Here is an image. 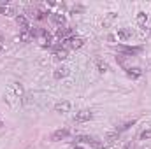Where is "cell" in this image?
Here are the masks:
<instances>
[{"label": "cell", "mask_w": 151, "mask_h": 149, "mask_svg": "<svg viewBox=\"0 0 151 149\" xmlns=\"http://www.w3.org/2000/svg\"><path fill=\"white\" fill-rule=\"evenodd\" d=\"M30 14H32L35 19L42 21V19H46V14H47V12H44V11H39V9H30Z\"/></svg>", "instance_id": "9a60e30c"}, {"label": "cell", "mask_w": 151, "mask_h": 149, "mask_svg": "<svg viewBox=\"0 0 151 149\" xmlns=\"http://www.w3.org/2000/svg\"><path fill=\"white\" fill-rule=\"evenodd\" d=\"M53 56H55V60L63 62V60H67L69 53H67V49H63V47H56V49H55V53H53Z\"/></svg>", "instance_id": "30bf717a"}, {"label": "cell", "mask_w": 151, "mask_h": 149, "mask_svg": "<svg viewBox=\"0 0 151 149\" xmlns=\"http://www.w3.org/2000/svg\"><path fill=\"white\" fill-rule=\"evenodd\" d=\"M16 25L21 28V32H23V30H30L28 19H27V16H23V14H18V16H16Z\"/></svg>", "instance_id": "9c48e42d"}, {"label": "cell", "mask_w": 151, "mask_h": 149, "mask_svg": "<svg viewBox=\"0 0 151 149\" xmlns=\"http://www.w3.org/2000/svg\"><path fill=\"white\" fill-rule=\"evenodd\" d=\"M67 74H69V67L62 65V67L55 69V72H53V77H55V79H63V77H65Z\"/></svg>", "instance_id": "8fae6325"}, {"label": "cell", "mask_w": 151, "mask_h": 149, "mask_svg": "<svg viewBox=\"0 0 151 149\" xmlns=\"http://www.w3.org/2000/svg\"><path fill=\"white\" fill-rule=\"evenodd\" d=\"M55 111L60 112V114H65V112L70 111V102L69 100H62L58 104H55Z\"/></svg>", "instance_id": "52a82bcc"}, {"label": "cell", "mask_w": 151, "mask_h": 149, "mask_svg": "<svg viewBox=\"0 0 151 149\" xmlns=\"http://www.w3.org/2000/svg\"><path fill=\"white\" fill-rule=\"evenodd\" d=\"M51 39H53L51 34H49L47 30H44L42 35L39 37V46H40V47H49V46H51Z\"/></svg>", "instance_id": "5b68a950"}, {"label": "cell", "mask_w": 151, "mask_h": 149, "mask_svg": "<svg viewBox=\"0 0 151 149\" xmlns=\"http://www.w3.org/2000/svg\"><path fill=\"white\" fill-rule=\"evenodd\" d=\"M2 126H4V125H2V121H0V128H2Z\"/></svg>", "instance_id": "cb8c5ba5"}, {"label": "cell", "mask_w": 151, "mask_h": 149, "mask_svg": "<svg viewBox=\"0 0 151 149\" xmlns=\"http://www.w3.org/2000/svg\"><path fill=\"white\" fill-rule=\"evenodd\" d=\"M148 139H151V130H144L141 133V140H148Z\"/></svg>", "instance_id": "ffe728a7"}, {"label": "cell", "mask_w": 151, "mask_h": 149, "mask_svg": "<svg viewBox=\"0 0 151 149\" xmlns=\"http://www.w3.org/2000/svg\"><path fill=\"white\" fill-rule=\"evenodd\" d=\"M76 140H77V142H81V144H88V146H91L93 149H102V148H104V144H102V142H99L95 137H90V135H77V137H76Z\"/></svg>", "instance_id": "6da1fadb"}, {"label": "cell", "mask_w": 151, "mask_h": 149, "mask_svg": "<svg viewBox=\"0 0 151 149\" xmlns=\"http://www.w3.org/2000/svg\"><path fill=\"white\" fill-rule=\"evenodd\" d=\"M91 117H93V112L88 111V109H83V111L76 112L74 121H77V123H84V121H90Z\"/></svg>", "instance_id": "3957f363"}, {"label": "cell", "mask_w": 151, "mask_h": 149, "mask_svg": "<svg viewBox=\"0 0 151 149\" xmlns=\"http://www.w3.org/2000/svg\"><path fill=\"white\" fill-rule=\"evenodd\" d=\"M123 149H135V144H134V142L130 140V142H127V144L123 146Z\"/></svg>", "instance_id": "7402d4cb"}, {"label": "cell", "mask_w": 151, "mask_h": 149, "mask_svg": "<svg viewBox=\"0 0 151 149\" xmlns=\"http://www.w3.org/2000/svg\"><path fill=\"white\" fill-rule=\"evenodd\" d=\"M127 75H128V77H132V79H137V77H141V75H142V70H141L139 67H134V69L130 67V69H127Z\"/></svg>", "instance_id": "5bb4252c"}, {"label": "cell", "mask_w": 151, "mask_h": 149, "mask_svg": "<svg viewBox=\"0 0 151 149\" xmlns=\"http://www.w3.org/2000/svg\"><path fill=\"white\" fill-rule=\"evenodd\" d=\"M97 69H99V72H107L109 70V65L106 63V62H102V60H97Z\"/></svg>", "instance_id": "e0dca14e"}, {"label": "cell", "mask_w": 151, "mask_h": 149, "mask_svg": "<svg viewBox=\"0 0 151 149\" xmlns=\"http://www.w3.org/2000/svg\"><path fill=\"white\" fill-rule=\"evenodd\" d=\"M69 130L67 128H58V130H55L53 133H51V137H49V140L51 142H58V140H63V139H67L69 137Z\"/></svg>", "instance_id": "7a4b0ae2"}, {"label": "cell", "mask_w": 151, "mask_h": 149, "mask_svg": "<svg viewBox=\"0 0 151 149\" xmlns=\"http://www.w3.org/2000/svg\"><path fill=\"white\" fill-rule=\"evenodd\" d=\"M118 39H121V40L132 39V30H130V28H119V30H118Z\"/></svg>", "instance_id": "7c38bea8"}, {"label": "cell", "mask_w": 151, "mask_h": 149, "mask_svg": "<svg viewBox=\"0 0 151 149\" xmlns=\"http://www.w3.org/2000/svg\"><path fill=\"white\" fill-rule=\"evenodd\" d=\"M32 39V34H30V30H23L21 34H19V40L21 42H28Z\"/></svg>", "instance_id": "d6986e66"}, {"label": "cell", "mask_w": 151, "mask_h": 149, "mask_svg": "<svg viewBox=\"0 0 151 149\" xmlns=\"http://www.w3.org/2000/svg\"><path fill=\"white\" fill-rule=\"evenodd\" d=\"M150 34H151V30H150Z\"/></svg>", "instance_id": "4316f807"}, {"label": "cell", "mask_w": 151, "mask_h": 149, "mask_svg": "<svg viewBox=\"0 0 151 149\" xmlns=\"http://www.w3.org/2000/svg\"><path fill=\"white\" fill-rule=\"evenodd\" d=\"M56 37L60 39V40H65V39L72 37V28H67V27L58 28V30H56Z\"/></svg>", "instance_id": "ba28073f"}, {"label": "cell", "mask_w": 151, "mask_h": 149, "mask_svg": "<svg viewBox=\"0 0 151 149\" xmlns=\"http://www.w3.org/2000/svg\"><path fill=\"white\" fill-rule=\"evenodd\" d=\"M14 91H16V95H23V86L19 82H14Z\"/></svg>", "instance_id": "44dd1931"}, {"label": "cell", "mask_w": 151, "mask_h": 149, "mask_svg": "<svg viewBox=\"0 0 151 149\" xmlns=\"http://www.w3.org/2000/svg\"><path fill=\"white\" fill-rule=\"evenodd\" d=\"M118 135H119V133H118L116 130L111 132V133H107V135H106V142H107V144H113L114 140H118Z\"/></svg>", "instance_id": "ac0fdd59"}, {"label": "cell", "mask_w": 151, "mask_h": 149, "mask_svg": "<svg viewBox=\"0 0 151 149\" xmlns=\"http://www.w3.org/2000/svg\"><path fill=\"white\" fill-rule=\"evenodd\" d=\"M0 51H2V44H0Z\"/></svg>", "instance_id": "d4e9b609"}, {"label": "cell", "mask_w": 151, "mask_h": 149, "mask_svg": "<svg viewBox=\"0 0 151 149\" xmlns=\"http://www.w3.org/2000/svg\"><path fill=\"white\" fill-rule=\"evenodd\" d=\"M146 23H148V14L146 12H137V25L141 27V28H146Z\"/></svg>", "instance_id": "4fadbf2b"}, {"label": "cell", "mask_w": 151, "mask_h": 149, "mask_svg": "<svg viewBox=\"0 0 151 149\" xmlns=\"http://www.w3.org/2000/svg\"><path fill=\"white\" fill-rule=\"evenodd\" d=\"M114 49H116V51H119V53H123V54H127V56L135 54V53H139V51H141V47H130V46H123V44L114 46Z\"/></svg>", "instance_id": "277c9868"}, {"label": "cell", "mask_w": 151, "mask_h": 149, "mask_svg": "<svg viewBox=\"0 0 151 149\" xmlns=\"http://www.w3.org/2000/svg\"><path fill=\"white\" fill-rule=\"evenodd\" d=\"M116 62H118L119 65H125V56H116Z\"/></svg>", "instance_id": "603a6c76"}, {"label": "cell", "mask_w": 151, "mask_h": 149, "mask_svg": "<svg viewBox=\"0 0 151 149\" xmlns=\"http://www.w3.org/2000/svg\"><path fill=\"white\" fill-rule=\"evenodd\" d=\"M76 149H83V148H76Z\"/></svg>", "instance_id": "484cf974"}, {"label": "cell", "mask_w": 151, "mask_h": 149, "mask_svg": "<svg viewBox=\"0 0 151 149\" xmlns=\"http://www.w3.org/2000/svg\"><path fill=\"white\" fill-rule=\"evenodd\" d=\"M132 125H135V119H132V121H125L123 125H119V126L116 128V132H118V133H121V132H125V130H128V128H130Z\"/></svg>", "instance_id": "2e32d148"}, {"label": "cell", "mask_w": 151, "mask_h": 149, "mask_svg": "<svg viewBox=\"0 0 151 149\" xmlns=\"http://www.w3.org/2000/svg\"><path fill=\"white\" fill-rule=\"evenodd\" d=\"M49 18H51V21H53L55 25H58L60 28H62V27L65 25V21H67V19H65V16H63L62 12H51V16H49Z\"/></svg>", "instance_id": "8992f818"}]
</instances>
